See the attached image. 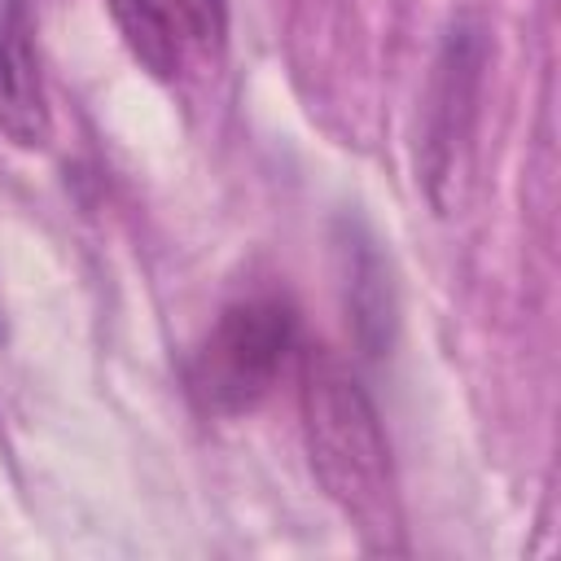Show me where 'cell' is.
Returning <instances> with one entry per match:
<instances>
[{
	"instance_id": "1",
	"label": "cell",
	"mask_w": 561,
	"mask_h": 561,
	"mask_svg": "<svg viewBox=\"0 0 561 561\" xmlns=\"http://www.w3.org/2000/svg\"><path fill=\"white\" fill-rule=\"evenodd\" d=\"M302 434L316 482L355 526L364 548L394 552L403 526L394 500L390 443L368 390L333 355L311 351L302 359Z\"/></svg>"
},
{
	"instance_id": "2",
	"label": "cell",
	"mask_w": 561,
	"mask_h": 561,
	"mask_svg": "<svg viewBox=\"0 0 561 561\" xmlns=\"http://www.w3.org/2000/svg\"><path fill=\"white\" fill-rule=\"evenodd\" d=\"M298 351L294 307L280 298H241L219 311L188 359V390L215 416L254 412L285 377Z\"/></svg>"
},
{
	"instance_id": "3",
	"label": "cell",
	"mask_w": 561,
	"mask_h": 561,
	"mask_svg": "<svg viewBox=\"0 0 561 561\" xmlns=\"http://www.w3.org/2000/svg\"><path fill=\"white\" fill-rule=\"evenodd\" d=\"M482 66H486L482 31L473 22H456L438 48L425 92V123H421V180L438 210H451L460 197L473 123H478Z\"/></svg>"
},
{
	"instance_id": "4",
	"label": "cell",
	"mask_w": 561,
	"mask_h": 561,
	"mask_svg": "<svg viewBox=\"0 0 561 561\" xmlns=\"http://www.w3.org/2000/svg\"><path fill=\"white\" fill-rule=\"evenodd\" d=\"M127 53L162 83L197 79L224 61L228 0H105Z\"/></svg>"
},
{
	"instance_id": "5",
	"label": "cell",
	"mask_w": 561,
	"mask_h": 561,
	"mask_svg": "<svg viewBox=\"0 0 561 561\" xmlns=\"http://www.w3.org/2000/svg\"><path fill=\"white\" fill-rule=\"evenodd\" d=\"M0 136L13 149H44L53 140V110L26 0H0Z\"/></svg>"
},
{
	"instance_id": "6",
	"label": "cell",
	"mask_w": 561,
	"mask_h": 561,
	"mask_svg": "<svg viewBox=\"0 0 561 561\" xmlns=\"http://www.w3.org/2000/svg\"><path fill=\"white\" fill-rule=\"evenodd\" d=\"M342 254H346V302L355 316L359 346L368 355H381L390 342V329H394V294L386 280V263L373 250V241H364V237L346 241Z\"/></svg>"
}]
</instances>
